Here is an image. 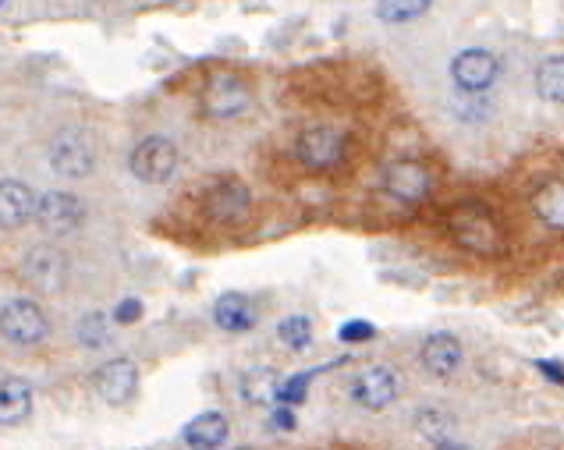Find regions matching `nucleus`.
I'll return each instance as SVG.
<instances>
[{"instance_id":"f257e3e1","label":"nucleus","mask_w":564,"mask_h":450,"mask_svg":"<svg viewBox=\"0 0 564 450\" xmlns=\"http://www.w3.org/2000/svg\"><path fill=\"white\" fill-rule=\"evenodd\" d=\"M447 227L455 234V241L465 252H476V256H497L504 249L501 227H497L494 213L479 206V202H462L451 210Z\"/></svg>"},{"instance_id":"f03ea898","label":"nucleus","mask_w":564,"mask_h":450,"mask_svg":"<svg viewBox=\"0 0 564 450\" xmlns=\"http://www.w3.org/2000/svg\"><path fill=\"white\" fill-rule=\"evenodd\" d=\"M252 103V89L242 75H231V71H220V75H210V82L199 93V107H203L206 117L213 121H228V117L245 114Z\"/></svg>"},{"instance_id":"7ed1b4c3","label":"nucleus","mask_w":564,"mask_h":450,"mask_svg":"<svg viewBox=\"0 0 564 450\" xmlns=\"http://www.w3.org/2000/svg\"><path fill=\"white\" fill-rule=\"evenodd\" d=\"M96 163V142L86 128H61L50 142V167L61 178H86Z\"/></svg>"},{"instance_id":"20e7f679","label":"nucleus","mask_w":564,"mask_h":450,"mask_svg":"<svg viewBox=\"0 0 564 450\" xmlns=\"http://www.w3.org/2000/svg\"><path fill=\"white\" fill-rule=\"evenodd\" d=\"M0 326H4L8 344H18V348H32L50 334L47 316L32 298H8L0 312Z\"/></svg>"},{"instance_id":"39448f33","label":"nucleus","mask_w":564,"mask_h":450,"mask_svg":"<svg viewBox=\"0 0 564 450\" xmlns=\"http://www.w3.org/2000/svg\"><path fill=\"white\" fill-rule=\"evenodd\" d=\"M132 174L146 185H164L174 178V167H178V149L164 135H149L139 146L132 149Z\"/></svg>"},{"instance_id":"423d86ee","label":"nucleus","mask_w":564,"mask_h":450,"mask_svg":"<svg viewBox=\"0 0 564 450\" xmlns=\"http://www.w3.org/2000/svg\"><path fill=\"white\" fill-rule=\"evenodd\" d=\"M22 277L29 280L32 288L50 295V291H61L64 280H68V259L54 245H32L22 259Z\"/></svg>"},{"instance_id":"0eeeda50","label":"nucleus","mask_w":564,"mask_h":450,"mask_svg":"<svg viewBox=\"0 0 564 450\" xmlns=\"http://www.w3.org/2000/svg\"><path fill=\"white\" fill-rule=\"evenodd\" d=\"M298 160L309 171H334L345 160V135L337 128H309L298 139Z\"/></svg>"},{"instance_id":"6e6552de","label":"nucleus","mask_w":564,"mask_h":450,"mask_svg":"<svg viewBox=\"0 0 564 450\" xmlns=\"http://www.w3.org/2000/svg\"><path fill=\"white\" fill-rule=\"evenodd\" d=\"M451 75H455L458 89L462 93H486L494 86L497 75H501V61H497L490 50H462V54L451 61Z\"/></svg>"},{"instance_id":"1a4fd4ad","label":"nucleus","mask_w":564,"mask_h":450,"mask_svg":"<svg viewBox=\"0 0 564 450\" xmlns=\"http://www.w3.org/2000/svg\"><path fill=\"white\" fill-rule=\"evenodd\" d=\"M352 397L355 404H362L369 412H384L387 404H394V397H398V376L387 365H369L355 376Z\"/></svg>"},{"instance_id":"9d476101","label":"nucleus","mask_w":564,"mask_h":450,"mask_svg":"<svg viewBox=\"0 0 564 450\" xmlns=\"http://www.w3.org/2000/svg\"><path fill=\"white\" fill-rule=\"evenodd\" d=\"M384 188L401 202H423L430 195V171L419 160H394L384 171Z\"/></svg>"},{"instance_id":"9b49d317","label":"nucleus","mask_w":564,"mask_h":450,"mask_svg":"<svg viewBox=\"0 0 564 450\" xmlns=\"http://www.w3.org/2000/svg\"><path fill=\"white\" fill-rule=\"evenodd\" d=\"M36 210H40V195L32 192L25 181L8 178L0 185V224H4V231H15V227L29 224L36 217Z\"/></svg>"},{"instance_id":"f8f14e48","label":"nucleus","mask_w":564,"mask_h":450,"mask_svg":"<svg viewBox=\"0 0 564 450\" xmlns=\"http://www.w3.org/2000/svg\"><path fill=\"white\" fill-rule=\"evenodd\" d=\"M82 217H86V210H82V202L75 199V195H68V192L40 195L36 220H40V227H47V231H54V234L75 231V227L82 224Z\"/></svg>"},{"instance_id":"ddd939ff","label":"nucleus","mask_w":564,"mask_h":450,"mask_svg":"<svg viewBox=\"0 0 564 450\" xmlns=\"http://www.w3.org/2000/svg\"><path fill=\"white\" fill-rule=\"evenodd\" d=\"M96 394L103 397L107 404H128L139 387V373H135V365L128 358H114V362L100 365V373H96Z\"/></svg>"},{"instance_id":"4468645a","label":"nucleus","mask_w":564,"mask_h":450,"mask_svg":"<svg viewBox=\"0 0 564 450\" xmlns=\"http://www.w3.org/2000/svg\"><path fill=\"white\" fill-rule=\"evenodd\" d=\"M228 433H231L228 415H220V412H199L196 419H192L185 429H181V440H185L192 450H217L220 443L228 440Z\"/></svg>"},{"instance_id":"2eb2a0df","label":"nucleus","mask_w":564,"mask_h":450,"mask_svg":"<svg viewBox=\"0 0 564 450\" xmlns=\"http://www.w3.org/2000/svg\"><path fill=\"white\" fill-rule=\"evenodd\" d=\"M423 365H426V373L444 380V376H451L458 365H462V344L451 334H430L423 341Z\"/></svg>"},{"instance_id":"dca6fc26","label":"nucleus","mask_w":564,"mask_h":450,"mask_svg":"<svg viewBox=\"0 0 564 450\" xmlns=\"http://www.w3.org/2000/svg\"><path fill=\"white\" fill-rule=\"evenodd\" d=\"M213 319H217L220 330H231V334H242V330H252V326H256V312H252L249 298L238 295V291H228V295L217 298V305H213Z\"/></svg>"},{"instance_id":"f3484780","label":"nucleus","mask_w":564,"mask_h":450,"mask_svg":"<svg viewBox=\"0 0 564 450\" xmlns=\"http://www.w3.org/2000/svg\"><path fill=\"white\" fill-rule=\"evenodd\" d=\"M249 188L238 185V181H224V185H217L210 192V199H206V206H210V217L213 220H238L245 210H249Z\"/></svg>"},{"instance_id":"a211bd4d","label":"nucleus","mask_w":564,"mask_h":450,"mask_svg":"<svg viewBox=\"0 0 564 450\" xmlns=\"http://www.w3.org/2000/svg\"><path fill=\"white\" fill-rule=\"evenodd\" d=\"M32 415V387L25 380L8 376L4 387H0V419L4 426H18Z\"/></svg>"},{"instance_id":"6ab92c4d","label":"nucleus","mask_w":564,"mask_h":450,"mask_svg":"<svg viewBox=\"0 0 564 450\" xmlns=\"http://www.w3.org/2000/svg\"><path fill=\"white\" fill-rule=\"evenodd\" d=\"M533 213L550 231H564V181H547V185L536 188Z\"/></svg>"},{"instance_id":"aec40b11","label":"nucleus","mask_w":564,"mask_h":450,"mask_svg":"<svg viewBox=\"0 0 564 450\" xmlns=\"http://www.w3.org/2000/svg\"><path fill=\"white\" fill-rule=\"evenodd\" d=\"M281 376L274 369H256L242 380V397L249 404H277L281 401Z\"/></svg>"},{"instance_id":"412c9836","label":"nucleus","mask_w":564,"mask_h":450,"mask_svg":"<svg viewBox=\"0 0 564 450\" xmlns=\"http://www.w3.org/2000/svg\"><path fill=\"white\" fill-rule=\"evenodd\" d=\"M536 93L547 103H564V57H547L536 68Z\"/></svg>"},{"instance_id":"4be33fe9","label":"nucleus","mask_w":564,"mask_h":450,"mask_svg":"<svg viewBox=\"0 0 564 450\" xmlns=\"http://www.w3.org/2000/svg\"><path fill=\"white\" fill-rule=\"evenodd\" d=\"M451 429H455V419L447 412H440V408H423V412L416 415V433L423 436V440H430L433 447L451 440Z\"/></svg>"},{"instance_id":"5701e85b","label":"nucleus","mask_w":564,"mask_h":450,"mask_svg":"<svg viewBox=\"0 0 564 450\" xmlns=\"http://www.w3.org/2000/svg\"><path fill=\"white\" fill-rule=\"evenodd\" d=\"M433 0H376V15L384 18V22H412L419 18L426 8H430Z\"/></svg>"},{"instance_id":"b1692460","label":"nucleus","mask_w":564,"mask_h":450,"mask_svg":"<svg viewBox=\"0 0 564 450\" xmlns=\"http://www.w3.org/2000/svg\"><path fill=\"white\" fill-rule=\"evenodd\" d=\"M277 337H281L284 348L302 351V348H309V341H313V323H309L306 316H288L281 326H277Z\"/></svg>"},{"instance_id":"393cba45","label":"nucleus","mask_w":564,"mask_h":450,"mask_svg":"<svg viewBox=\"0 0 564 450\" xmlns=\"http://www.w3.org/2000/svg\"><path fill=\"white\" fill-rule=\"evenodd\" d=\"M79 341L86 344V348H100V344H107L110 337H107V316H100V312H89L86 319L79 323Z\"/></svg>"},{"instance_id":"a878e982","label":"nucleus","mask_w":564,"mask_h":450,"mask_svg":"<svg viewBox=\"0 0 564 450\" xmlns=\"http://www.w3.org/2000/svg\"><path fill=\"white\" fill-rule=\"evenodd\" d=\"M316 373H298V376H288V380L281 383V401L277 404H298V401H306L309 394V383H313Z\"/></svg>"},{"instance_id":"bb28decb","label":"nucleus","mask_w":564,"mask_h":450,"mask_svg":"<svg viewBox=\"0 0 564 450\" xmlns=\"http://www.w3.org/2000/svg\"><path fill=\"white\" fill-rule=\"evenodd\" d=\"M337 337L345 344H359V341H373L376 337V326L366 323V319H348L341 330H337Z\"/></svg>"},{"instance_id":"cd10ccee","label":"nucleus","mask_w":564,"mask_h":450,"mask_svg":"<svg viewBox=\"0 0 564 450\" xmlns=\"http://www.w3.org/2000/svg\"><path fill=\"white\" fill-rule=\"evenodd\" d=\"M139 316H142V302H139V298H125V302L114 309V323H121V326L135 323Z\"/></svg>"},{"instance_id":"c85d7f7f","label":"nucleus","mask_w":564,"mask_h":450,"mask_svg":"<svg viewBox=\"0 0 564 450\" xmlns=\"http://www.w3.org/2000/svg\"><path fill=\"white\" fill-rule=\"evenodd\" d=\"M274 426L284 429V433H291V429H295V412H291L288 404H277V408H274Z\"/></svg>"},{"instance_id":"c756f323","label":"nucleus","mask_w":564,"mask_h":450,"mask_svg":"<svg viewBox=\"0 0 564 450\" xmlns=\"http://www.w3.org/2000/svg\"><path fill=\"white\" fill-rule=\"evenodd\" d=\"M536 369H540V373L547 376V380L564 383V369H561V362H547V358H543V362H536Z\"/></svg>"},{"instance_id":"7c9ffc66","label":"nucleus","mask_w":564,"mask_h":450,"mask_svg":"<svg viewBox=\"0 0 564 450\" xmlns=\"http://www.w3.org/2000/svg\"><path fill=\"white\" fill-rule=\"evenodd\" d=\"M437 450H472V447H465V443H455V440H444V443H437Z\"/></svg>"},{"instance_id":"2f4dec72","label":"nucleus","mask_w":564,"mask_h":450,"mask_svg":"<svg viewBox=\"0 0 564 450\" xmlns=\"http://www.w3.org/2000/svg\"><path fill=\"white\" fill-rule=\"evenodd\" d=\"M0 4H4V8H8V0H0Z\"/></svg>"}]
</instances>
